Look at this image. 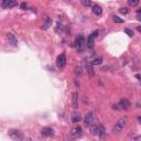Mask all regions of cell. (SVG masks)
<instances>
[{"instance_id": "6da1fadb", "label": "cell", "mask_w": 141, "mask_h": 141, "mask_svg": "<svg viewBox=\"0 0 141 141\" xmlns=\"http://www.w3.org/2000/svg\"><path fill=\"white\" fill-rule=\"evenodd\" d=\"M89 131H90L92 136L103 137L105 135V128H104L100 124H94V125L89 126Z\"/></svg>"}, {"instance_id": "7a4b0ae2", "label": "cell", "mask_w": 141, "mask_h": 141, "mask_svg": "<svg viewBox=\"0 0 141 141\" xmlns=\"http://www.w3.org/2000/svg\"><path fill=\"white\" fill-rule=\"evenodd\" d=\"M128 122V118L127 117H122V118H120L119 120H118L116 124H115V126H114V128H113V132L114 133H119L122 129L125 128V126H126V124Z\"/></svg>"}, {"instance_id": "3957f363", "label": "cell", "mask_w": 141, "mask_h": 141, "mask_svg": "<svg viewBox=\"0 0 141 141\" xmlns=\"http://www.w3.org/2000/svg\"><path fill=\"white\" fill-rule=\"evenodd\" d=\"M9 136L11 139H13L14 141H21L24 140V136L23 133L20 132L19 130H10L9 131Z\"/></svg>"}, {"instance_id": "277c9868", "label": "cell", "mask_w": 141, "mask_h": 141, "mask_svg": "<svg viewBox=\"0 0 141 141\" xmlns=\"http://www.w3.org/2000/svg\"><path fill=\"white\" fill-rule=\"evenodd\" d=\"M65 65H66V55L64 53H62L56 58V66L58 68H63L65 67Z\"/></svg>"}, {"instance_id": "5b68a950", "label": "cell", "mask_w": 141, "mask_h": 141, "mask_svg": "<svg viewBox=\"0 0 141 141\" xmlns=\"http://www.w3.org/2000/svg\"><path fill=\"white\" fill-rule=\"evenodd\" d=\"M16 6H18V2L16 0H2L1 2V7L3 9H11Z\"/></svg>"}, {"instance_id": "8992f818", "label": "cell", "mask_w": 141, "mask_h": 141, "mask_svg": "<svg viewBox=\"0 0 141 141\" xmlns=\"http://www.w3.org/2000/svg\"><path fill=\"white\" fill-rule=\"evenodd\" d=\"M98 31H94L92 33V34L88 36V39H87V46L89 47V49H93L94 47V44H95V39L97 38V35H98Z\"/></svg>"}, {"instance_id": "52a82bcc", "label": "cell", "mask_w": 141, "mask_h": 141, "mask_svg": "<svg viewBox=\"0 0 141 141\" xmlns=\"http://www.w3.org/2000/svg\"><path fill=\"white\" fill-rule=\"evenodd\" d=\"M84 44H85V38H84V35H78L76 38L75 40V46L77 47V49H82V47L84 46Z\"/></svg>"}, {"instance_id": "ba28073f", "label": "cell", "mask_w": 141, "mask_h": 141, "mask_svg": "<svg viewBox=\"0 0 141 141\" xmlns=\"http://www.w3.org/2000/svg\"><path fill=\"white\" fill-rule=\"evenodd\" d=\"M70 105L74 109H77L78 108V94L75 92L73 93V96H72V100H70Z\"/></svg>"}, {"instance_id": "9c48e42d", "label": "cell", "mask_w": 141, "mask_h": 141, "mask_svg": "<svg viewBox=\"0 0 141 141\" xmlns=\"http://www.w3.org/2000/svg\"><path fill=\"white\" fill-rule=\"evenodd\" d=\"M82 133H83V130H82L80 127H74V128H72V130H70V135H72L74 138H79L82 136Z\"/></svg>"}, {"instance_id": "30bf717a", "label": "cell", "mask_w": 141, "mask_h": 141, "mask_svg": "<svg viewBox=\"0 0 141 141\" xmlns=\"http://www.w3.org/2000/svg\"><path fill=\"white\" fill-rule=\"evenodd\" d=\"M7 39H8L9 41V43L11 44V45H13V46H18V40L16 38V35H13L12 33H7Z\"/></svg>"}, {"instance_id": "8fae6325", "label": "cell", "mask_w": 141, "mask_h": 141, "mask_svg": "<svg viewBox=\"0 0 141 141\" xmlns=\"http://www.w3.org/2000/svg\"><path fill=\"white\" fill-rule=\"evenodd\" d=\"M85 124H86V126H92L94 125V115H93V113H88L86 116H85Z\"/></svg>"}, {"instance_id": "7c38bea8", "label": "cell", "mask_w": 141, "mask_h": 141, "mask_svg": "<svg viewBox=\"0 0 141 141\" xmlns=\"http://www.w3.org/2000/svg\"><path fill=\"white\" fill-rule=\"evenodd\" d=\"M41 133H42V136H44V137H53L54 136V130L52 128L45 127V128H43L42 130H41Z\"/></svg>"}, {"instance_id": "4fadbf2b", "label": "cell", "mask_w": 141, "mask_h": 141, "mask_svg": "<svg viewBox=\"0 0 141 141\" xmlns=\"http://www.w3.org/2000/svg\"><path fill=\"white\" fill-rule=\"evenodd\" d=\"M118 106L120 107V109H129V107L131 106V104L128 99H121L119 102V104H118Z\"/></svg>"}, {"instance_id": "5bb4252c", "label": "cell", "mask_w": 141, "mask_h": 141, "mask_svg": "<svg viewBox=\"0 0 141 141\" xmlns=\"http://www.w3.org/2000/svg\"><path fill=\"white\" fill-rule=\"evenodd\" d=\"M51 23H52L51 18L50 17H46L45 20H44V22H43V24H42V29H43V30H47V29L51 27Z\"/></svg>"}, {"instance_id": "9a60e30c", "label": "cell", "mask_w": 141, "mask_h": 141, "mask_svg": "<svg viewBox=\"0 0 141 141\" xmlns=\"http://www.w3.org/2000/svg\"><path fill=\"white\" fill-rule=\"evenodd\" d=\"M93 12H94V14H96V16H100V14L103 13V9H102V7L100 6H98V5H95V6H93Z\"/></svg>"}, {"instance_id": "2e32d148", "label": "cell", "mask_w": 141, "mask_h": 141, "mask_svg": "<svg viewBox=\"0 0 141 141\" xmlns=\"http://www.w3.org/2000/svg\"><path fill=\"white\" fill-rule=\"evenodd\" d=\"M70 120H72V122H74V124H77V122H79L82 120V116L77 113H74L72 115V117H70Z\"/></svg>"}, {"instance_id": "e0dca14e", "label": "cell", "mask_w": 141, "mask_h": 141, "mask_svg": "<svg viewBox=\"0 0 141 141\" xmlns=\"http://www.w3.org/2000/svg\"><path fill=\"white\" fill-rule=\"evenodd\" d=\"M93 66H94V65H93L92 63H90V64H88V65L86 66L87 74H88L89 76H94V75H95V72H94V68H93Z\"/></svg>"}, {"instance_id": "ac0fdd59", "label": "cell", "mask_w": 141, "mask_h": 141, "mask_svg": "<svg viewBox=\"0 0 141 141\" xmlns=\"http://www.w3.org/2000/svg\"><path fill=\"white\" fill-rule=\"evenodd\" d=\"M102 63H103V57L102 56H97V57H95L94 60H93L92 64L93 65H100Z\"/></svg>"}, {"instance_id": "d6986e66", "label": "cell", "mask_w": 141, "mask_h": 141, "mask_svg": "<svg viewBox=\"0 0 141 141\" xmlns=\"http://www.w3.org/2000/svg\"><path fill=\"white\" fill-rule=\"evenodd\" d=\"M63 31V25L61 22H56V27H55V32L56 33H62Z\"/></svg>"}, {"instance_id": "ffe728a7", "label": "cell", "mask_w": 141, "mask_h": 141, "mask_svg": "<svg viewBox=\"0 0 141 141\" xmlns=\"http://www.w3.org/2000/svg\"><path fill=\"white\" fill-rule=\"evenodd\" d=\"M113 21L115 22V23H124V19H121V18H119L118 16H114Z\"/></svg>"}, {"instance_id": "44dd1931", "label": "cell", "mask_w": 141, "mask_h": 141, "mask_svg": "<svg viewBox=\"0 0 141 141\" xmlns=\"http://www.w3.org/2000/svg\"><path fill=\"white\" fill-rule=\"evenodd\" d=\"M139 3V0H128V5L131 7H136Z\"/></svg>"}, {"instance_id": "7402d4cb", "label": "cell", "mask_w": 141, "mask_h": 141, "mask_svg": "<svg viewBox=\"0 0 141 141\" xmlns=\"http://www.w3.org/2000/svg\"><path fill=\"white\" fill-rule=\"evenodd\" d=\"M80 2H82V5L85 6V7L92 6V1H90V0H80Z\"/></svg>"}, {"instance_id": "603a6c76", "label": "cell", "mask_w": 141, "mask_h": 141, "mask_svg": "<svg viewBox=\"0 0 141 141\" xmlns=\"http://www.w3.org/2000/svg\"><path fill=\"white\" fill-rule=\"evenodd\" d=\"M119 12L122 13V14H127L128 13V9L127 8H120L119 9Z\"/></svg>"}, {"instance_id": "cb8c5ba5", "label": "cell", "mask_w": 141, "mask_h": 141, "mask_svg": "<svg viewBox=\"0 0 141 141\" xmlns=\"http://www.w3.org/2000/svg\"><path fill=\"white\" fill-rule=\"evenodd\" d=\"M20 8L22 9V10H27L28 9V5H27V3H21V5H20Z\"/></svg>"}, {"instance_id": "d4e9b609", "label": "cell", "mask_w": 141, "mask_h": 141, "mask_svg": "<svg viewBox=\"0 0 141 141\" xmlns=\"http://www.w3.org/2000/svg\"><path fill=\"white\" fill-rule=\"evenodd\" d=\"M125 32L127 33V34H128L129 36H133V32H132L131 30H129V29H126V30H125Z\"/></svg>"}, {"instance_id": "484cf974", "label": "cell", "mask_w": 141, "mask_h": 141, "mask_svg": "<svg viewBox=\"0 0 141 141\" xmlns=\"http://www.w3.org/2000/svg\"><path fill=\"white\" fill-rule=\"evenodd\" d=\"M133 140H141V136H138V137H135V138H132Z\"/></svg>"}, {"instance_id": "4316f807", "label": "cell", "mask_w": 141, "mask_h": 141, "mask_svg": "<svg viewBox=\"0 0 141 141\" xmlns=\"http://www.w3.org/2000/svg\"><path fill=\"white\" fill-rule=\"evenodd\" d=\"M137 14H138V16H141V8L139 10H137Z\"/></svg>"}, {"instance_id": "83f0119b", "label": "cell", "mask_w": 141, "mask_h": 141, "mask_svg": "<svg viewBox=\"0 0 141 141\" xmlns=\"http://www.w3.org/2000/svg\"><path fill=\"white\" fill-rule=\"evenodd\" d=\"M137 30H138V31L141 33V25H140V27H137Z\"/></svg>"}, {"instance_id": "f1b7e54d", "label": "cell", "mask_w": 141, "mask_h": 141, "mask_svg": "<svg viewBox=\"0 0 141 141\" xmlns=\"http://www.w3.org/2000/svg\"><path fill=\"white\" fill-rule=\"evenodd\" d=\"M136 77H137V78H139V79H141V75H139V74H137Z\"/></svg>"}, {"instance_id": "f546056e", "label": "cell", "mask_w": 141, "mask_h": 141, "mask_svg": "<svg viewBox=\"0 0 141 141\" xmlns=\"http://www.w3.org/2000/svg\"><path fill=\"white\" fill-rule=\"evenodd\" d=\"M138 122H139V124L141 125V117H138Z\"/></svg>"}, {"instance_id": "4dcf8cb0", "label": "cell", "mask_w": 141, "mask_h": 141, "mask_svg": "<svg viewBox=\"0 0 141 141\" xmlns=\"http://www.w3.org/2000/svg\"><path fill=\"white\" fill-rule=\"evenodd\" d=\"M138 19H139V20L141 21V16H138Z\"/></svg>"}]
</instances>
